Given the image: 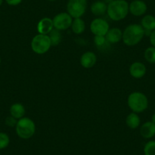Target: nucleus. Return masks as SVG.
<instances>
[{
	"instance_id": "6e6552de",
	"label": "nucleus",
	"mask_w": 155,
	"mask_h": 155,
	"mask_svg": "<svg viewBox=\"0 0 155 155\" xmlns=\"http://www.w3.org/2000/svg\"><path fill=\"white\" fill-rule=\"evenodd\" d=\"M90 29L94 35L105 36L110 29V25L108 22L102 18H96L91 23Z\"/></svg>"
},
{
	"instance_id": "1a4fd4ad",
	"label": "nucleus",
	"mask_w": 155,
	"mask_h": 155,
	"mask_svg": "<svg viewBox=\"0 0 155 155\" xmlns=\"http://www.w3.org/2000/svg\"><path fill=\"white\" fill-rule=\"evenodd\" d=\"M129 12L135 17L144 15L147 10V4L143 0H133L129 4Z\"/></svg>"
},
{
	"instance_id": "5701e85b",
	"label": "nucleus",
	"mask_w": 155,
	"mask_h": 155,
	"mask_svg": "<svg viewBox=\"0 0 155 155\" xmlns=\"http://www.w3.org/2000/svg\"><path fill=\"white\" fill-rule=\"evenodd\" d=\"M9 143V136L5 132H0V150L6 148Z\"/></svg>"
},
{
	"instance_id": "2eb2a0df",
	"label": "nucleus",
	"mask_w": 155,
	"mask_h": 155,
	"mask_svg": "<svg viewBox=\"0 0 155 155\" xmlns=\"http://www.w3.org/2000/svg\"><path fill=\"white\" fill-rule=\"evenodd\" d=\"M105 37L109 44H117L123 39V31L118 28H113L109 29Z\"/></svg>"
},
{
	"instance_id": "f257e3e1",
	"label": "nucleus",
	"mask_w": 155,
	"mask_h": 155,
	"mask_svg": "<svg viewBox=\"0 0 155 155\" xmlns=\"http://www.w3.org/2000/svg\"><path fill=\"white\" fill-rule=\"evenodd\" d=\"M129 4L126 0H113L107 4L108 17L114 21H120L126 18L129 13Z\"/></svg>"
},
{
	"instance_id": "a878e982",
	"label": "nucleus",
	"mask_w": 155,
	"mask_h": 155,
	"mask_svg": "<svg viewBox=\"0 0 155 155\" xmlns=\"http://www.w3.org/2000/svg\"><path fill=\"white\" fill-rule=\"evenodd\" d=\"M5 2L8 5H11V6H16V5H18L19 4L21 3L22 0H5Z\"/></svg>"
},
{
	"instance_id": "bb28decb",
	"label": "nucleus",
	"mask_w": 155,
	"mask_h": 155,
	"mask_svg": "<svg viewBox=\"0 0 155 155\" xmlns=\"http://www.w3.org/2000/svg\"><path fill=\"white\" fill-rule=\"evenodd\" d=\"M149 37H150V42L151 46L155 47V30L150 33V34L149 35Z\"/></svg>"
},
{
	"instance_id": "4be33fe9",
	"label": "nucleus",
	"mask_w": 155,
	"mask_h": 155,
	"mask_svg": "<svg viewBox=\"0 0 155 155\" xmlns=\"http://www.w3.org/2000/svg\"><path fill=\"white\" fill-rule=\"evenodd\" d=\"M144 155H155V141H149L144 147Z\"/></svg>"
},
{
	"instance_id": "20e7f679",
	"label": "nucleus",
	"mask_w": 155,
	"mask_h": 155,
	"mask_svg": "<svg viewBox=\"0 0 155 155\" xmlns=\"http://www.w3.org/2000/svg\"><path fill=\"white\" fill-rule=\"evenodd\" d=\"M15 131L19 138L22 139H29L35 134V123L28 117H23L18 120Z\"/></svg>"
},
{
	"instance_id": "4468645a",
	"label": "nucleus",
	"mask_w": 155,
	"mask_h": 155,
	"mask_svg": "<svg viewBox=\"0 0 155 155\" xmlns=\"http://www.w3.org/2000/svg\"><path fill=\"white\" fill-rule=\"evenodd\" d=\"M141 25L144 30L145 35L148 34L149 36L155 30V17L151 15H146L141 19Z\"/></svg>"
},
{
	"instance_id": "7ed1b4c3",
	"label": "nucleus",
	"mask_w": 155,
	"mask_h": 155,
	"mask_svg": "<svg viewBox=\"0 0 155 155\" xmlns=\"http://www.w3.org/2000/svg\"><path fill=\"white\" fill-rule=\"evenodd\" d=\"M128 106L133 113H141L148 107V99L144 94L135 91L129 95L127 99Z\"/></svg>"
},
{
	"instance_id": "cd10ccee",
	"label": "nucleus",
	"mask_w": 155,
	"mask_h": 155,
	"mask_svg": "<svg viewBox=\"0 0 155 155\" xmlns=\"http://www.w3.org/2000/svg\"><path fill=\"white\" fill-rule=\"evenodd\" d=\"M151 122L155 124V113H153L151 116Z\"/></svg>"
},
{
	"instance_id": "0eeeda50",
	"label": "nucleus",
	"mask_w": 155,
	"mask_h": 155,
	"mask_svg": "<svg viewBox=\"0 0 155 155\" xmlns=\"http://www.w3.org/2000/svg\"><path fill=\"white\" fill-rule=\"evenodd\" d=\"M73 18L68 12H61L56 15L53 19L55 29L59 31H66L71 28Z\"/></svg>"
},
{
	"instance_id": "aec40b11",
	"label": "nucleus",
	"mask_w": 155,
	"mask_h": 155,
	"mask_svg": "<svg viewBox=\"0 0 155 155\" xmlns=\"http://www.w3.org/2000/svg\"><path fill=\"white\" fill-rule=\"evenodd\" d=\"M48 35L50 37L52 46H53V47L59 45L61 41H62V35H61L60 31L55 29V28H53V31Z\"/></svg>"
},
{
	"instance_id": "f8f14e48",
	"label": "nucleus",
	"mask_w": 155,
	"mask_h": 155,
	"mask_svg": "<svg viewBox=\"0 0 155 155\" xmlns=\"http://www.w3.org/2000/svg\"><path fill=\"white\" fill-rule=\"evenodd\" d=\"M97 62V56L94 52L87 51L83 53L80 59V63L84 68H91L95 65Z\"/></svg>"
},
{
	"instance_id": "c85d7f7f",
	"label": "nucleus",
	"mask_w": 155,
	"mask_h": 155,
	"mask_svg": "<svg viewBox=\"0 0 155 155\" xmlns=\"http://www.w3.org/2000/svg\"><path fill=\"white\" fill-rule=\"evenodd\" d=\"M2 2H3V0H0V6L2 5Z\"/></svg>"
},
{
	"instance_id": "423d86ee",
	"label": "nucleus",
	"mask_w": 155,
	"mask_h": 155,
	"mask_svg": "<svg viewBox=\"0 0 155 155\" xmlns=\"http://www.w3.org/2000/svg\"><path fill=\"white\" fill-rule=\"evenodd\" d=\"M87 7V0H68L67 12L72 18H79L85 13Z\"/></svg>"
},
{
	"instance_id": "f03ea898",
	"label": "nucleus",
	"mask_w": 155,
	"mask_h": 155,
	"mask_svg": "<svg viewBox=\"0 0 155 155\" xmlns=\"http://www.w3.org/2000/svg\"><path fill=\"white\" fill-rule=\"evenodd\" d=\"M145 35V32L141 25L132 24L125 28L123 32V41L126 46L132 47L139 44Z\"/></svg>"
},
{
	"instance_id": "dca6fc26",
	"label": "nucleus",
	"mask_w": 155,
	"mask_h": 155,
	"mask_svg": "<svg viewBox=\"0 0 155 155\" xmlns=\"http://www.w3.org/2000/svg\"><path fill=\"white\" fill-rule=\"evenodd\" d=\"M140 134L141 137L146 139L155 136V124L151 121H147L141 125L140 128Z\"/></svg>"
},
{
	"instance_id": "9d476101",
	"label": "nucleus",
	"mask_w": 155,
	"mask_h": 155,
	"mask_svg": "<svg viewBox=\"0 0 155 155\" xmlns=\"http://www.w3.org/2000/svg\"><path fill=\"white\" fill-rule=\"evenodd\" d=\"M147 72V68L141 62H135L129 67V74L135 79H140L144 77Z\"/></svg>"
},
{
	"instance_id": "39448f33",
	"label": "nucleus",
	"mask_w": 155,
	"mask_h": 155,
	"mask_svg": "<svg viewBox=\"0 0 155 155\" xmlns=\"http://www.w3.org/2000/svg\"><path fill=\"white\" fill-rule=\"evenodd\" d=\"M31 47L33 51L37 54H45L52 47L50 37L49 35L38 34L33 37Z\"/></svg>"
},
{
	"instance_id": "393cba45",
	"label": "nucleus",
	"mask_w": 155,
	"mask_h": 155,
	"mask_svg": "<svg viewBox=\"0 0 155 155\" xmlns=\"http://www.w3.org/2000/svg\"><path fill=\"white\" fill-rule=\"evenodd\" d=\"M18 120H16L15 118H14L13 116H8L6 119H5V123L7 126L8 127H15L16 125H17Z\"/></svg>"
},
{
	"instance_id": "9b49d317",
	"label": "nucleus",
	"mask_w": 155,
	"mask_h": 155,
	"mask_svg": "<svg viewBox=\"0 0 155 155\" xmlns=\"http://www.w3.org/2000/svg\"><path fill=\"white\" fill-rule=\"evenodd\" d=\"M53 28H54V26H53V19L47 17L44 18L39 21L37 26L39 34H45V35H48L53 31Z\"/></svg>"
},
{
	"instance_id": "412c9836",
	"label": "nucleus",
	"mask_w": 155,
	"mask_h": 155,
	"mask_svg": "<svg viewBox=\"0 0 155 155\" xmlns=\"http://www.w3.org/2000/svg\"><path fill=\"white\" fill-rule=\"evenodd\" d=\"M144 57L149 63L155 64V47H147L144 53Z\"/></svg>"
},
{
	"instance_id": "c756f323",
	"label": "nucleus",
	"mask_w": 155,
	"mask_h": 155,
	"mask_svg": "<svg viewBox=\"0 0 155 155\" xmlns=\"http://www.w3.org/2000/svg\"><path fill=\"white\" fill-rule=\"evenodd\" d=\"M50 2H54V1H56V0H48Z\"/></svg>"
},
{
	"instance_id": "b1692460",
	"label": "nucleus",
	"mask_w": 155,
	"mask_h": 155,
	"mask_svg": "<svg viewBox=\"0 0 155 155\" xmlns=\"http://www.w3.org/2000/svg\"><path fill=\"white\" fill-rule=\"evenodd\" d=\"M94 44L98 47H101L105 46V44H107V41L106 39L105 36H98V35H94Z\"/></svg>"
},
{
	"instance_id": "ddd939ff",
	"label": "nucleus",
	"mask_w": 155,
	"mask_h": 155,
	"mask_svg": "<svg viewBox=\"0 0 155 155\" xmlns=\"http://www.w3.org/2000/svg\"><path fill=\"white\" fill-rule=\"evenodd\" d=\"M107 3L103 0H97L91 4V12L94 15L101 17L107 13Z\"/></svg>"
},
{
	"instance_id": "7c9ffc66",
	"label": "nucleus",
	"mask_w": 155,
	"mask_h": 155,
	"mask_svg": "<svg viewBox=\"0 0 155 155\" xmlns=\"http://www.w3.org/2000/svg\"><path fill=\"white\" fill-rule=\"evenodd\" d=\"M0 64H1V58H0Z\"/></svg>"
},
{
	"instance_id": "f3484780",
	"label": "nucleus",
	"mask_w": 155,
	"mask_h": 155,
	"mask_svg": "<svg viewBox=\"0 0 155 155\" xmlns=\"http://www.w3.org/2000/svg\"><path fill=\"white\" fill-rule=\"evenodd\" d=\"M10 116H13L16 120H20L23 118L25 115V108L23 104L15 103L10 107L9 109Z\"/></svg>"
},
{
	"instance_id": "a211bd4d",
	"label": "nucleus",
	"mask_w": 155,
	"mask_h": 155,
	"mask_svg": "<svg viewBox=\"0 0 155 155\" xmlns=\"http://www.w3.org/2000/svg\"><path fill=\"white\" fill-rule=\"evenodd\" d=\"M126 123L128 127L131 129H135L138 128L141 124V119L140 116H138V113H131L126 117Z\"/></svg>"
},
{
	"instance_id": "6ab92c4d",
	"label": "nucleus",
	"mask_w": 155,
	"mask_h": 155,
	"mask_svg": "<svg viewBox=\"0 0 155 155\" xmlns=\"http://www.w3.org/2000/svg\"><path fill=\"white\" fill-rule=\"evenodd\" d=\"M71 31L74 34H81L84 31H85V22L81 18H74L71 24Z\"/></svg>"
}]
</instances>
